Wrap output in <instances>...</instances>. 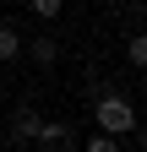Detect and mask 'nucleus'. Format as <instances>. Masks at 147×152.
Segmentation results:
<instances>
[{"label":"nucleus","mask_w":147,"mask_h":152,"mask_svg":"<svg viewBox=\"0 0 147 152\" xmlns=\"http://www.w3.org/2000/svg\"><path fill=\"white\" fill-rule=\"evenodd\" d=\"M93 120H98L104 136H131V130H136V109L125 103V98H115V92H104L98 109H93Z\"/></svg>","instance_id":"obj_1"},{"label":"nucleus","mask_w":147,"mask_h":152,"mask_svg":"<svg viewBox=\"0 0 147 152\" xmlns=\"http://www.w3.org/2000/svg\"><path fill=\"white\" fill-rule=\"evenodd\" d=\"M38 109H16V120H11V130H16V136H22V141H38Z\"/></svg>","instance_id":"obj_2"},{"label":"nucleus","mask_w":147,"mask_h":152,"mask_svg":"<svg viewBox=\"0 0 147 152\" xmlns=\"http://www.w3.org/2000/svg\"><path fill=\"white\" fill-rule=\"evenodd\" d=\"M38 141H44V147H60V141H71V125H65V120H44V125H38Z\"/></svg>","instance_id":"obj_3"},{"label":"nucleus","mask_w":147,"mask_h":152,"mask_svg":"<svg viewBox=\"0 0 147 152\" xmlns=\"http://www.w3.org/2000/svg\"><path fill=\"white\" fill-rule=\"evenodd\" d=\"M16 54H22V33L11 22H0V60H16Z\"/></svg>","instance_id":"obj_4"},{"label":"nucleus","mask_w":147,"mask_h":152,"mask_svg":"<svg viewBox=\"0 0 147 152\" xmlns=\"http://www.w3.org/2000/svg\"><path fill=\"white\" fill-rule=\"evenodd\" d=\"M27 6H33V16H44V22H49V16H60L65 0H27Z\"/></svg>","instance_id":"obj_5"},{"label":"nucleus","mask_w":147,"mask_h":152,"mask_svg":"<svg viewBox=\"0 0 147 152\" xmlns=\"http://www.w3.org/2000/svg\"><path fill=\"white\" fill-rule=\"evenodd\" d=\"M33 60H38V65H54V38H38V44H33Z\"/></svg>","instance_id":"obj_6"},{"label":"nucleus","mask_w":147,"mask_h":152,"mask_svg":"<svg viewBox=\"0 0 147 152\" xmlns=\"http://www.w3.org/2000/svg\"><path fill=\"white\" fill-rule=\"evenodd\" d=\"M125 60H131V65H147V38H131V44H125Z\"/></svg>","instance_id":"obj_7"},{"label":"nucleus","mask_w":147,"mask_h":152,"mask_svg":"<svg viewBox=\"0 0 147 152\" xmlns=\"http://www.w3.org/2000/svg\"><path fill=\"white\" fill-rule=\"evenodd\" d=\"M87 152H120V141H115V136H104V130H98V136L87 141Z\"/></svg>","instance_id":"obj_8"},{"label":"nucleus","mask_w":147,"mask_h":152,"mask_svg":"<svg viewBox=\"0 0 147 152\" xmlns=\"http://www.w3.org/2000/svg\"><path fill=\"white\" fill-rule=\"evenodd\" d=\"M125 6H136V0H125Z\"/></svg>","instance_id":"obj_9"}]
</instances>
